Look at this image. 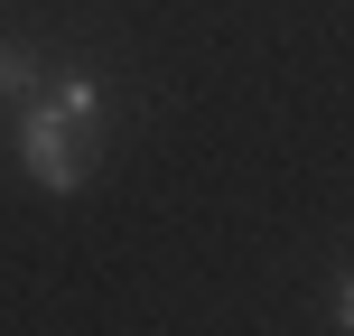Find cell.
<instances>
[{
    "instance_id": "obj_1",
    "label": "cell",
    "mask_w": 354,
    "mask_h": 336,
    "mask_svg": "<svg viewBox=\"0 0 354 336\" xmlns=\"http://www.w3.org/2000/svg\"><path fill=\"white\" fill-rule=\"evenodd\" d=\"M19 159H28V177L47 196H75L93 177V122L84 112H56V103H37L28 122H19Z\"/></svg>"
},
{
    "instance_id": "obj_2",
    "label": "cell",
    "mask_w": 354,
    "mask_h": 336,
    "mask_svg": "<svg viewBox=\"0 0 354 336\" xmlns=\"http://www.w3.org/2000/svg\"><path fill=\"white\" fill-rule=\"evenodd\" d=\"M28 94H37V56L0 37V103H28Z\"/></svg>"
},
{
    "instance_id": "obj_3",
    "label": "cell",
    "mask_w": 354,
    "mask_h": 336,
    "mask_svg": "<svg viewBox=\"0 0 354 336\" xmlns=\"http://www.w3.org/2000/svg\"><path fill=\"white\" fill-rule=\"evenodd\" d=\"M47 103H56V112H84V122H93V103H103V94H93V75H56V85H47Z\"/></svg>"
}]
</instances>
